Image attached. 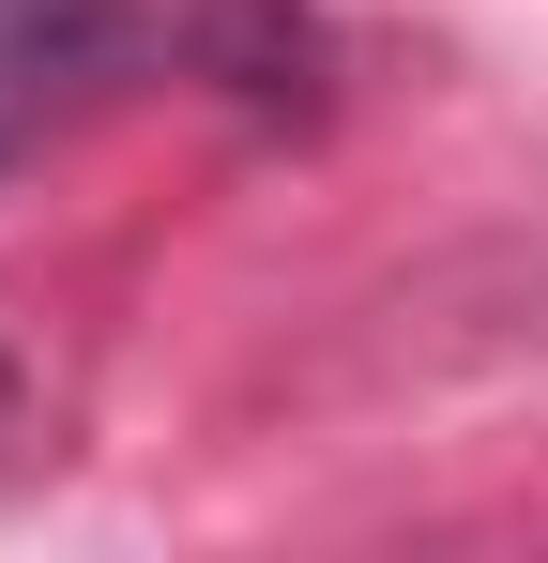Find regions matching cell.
Masks as SVG:
<instances>
[{
	"mask_svg": "<svg viewBox=\"0 0 548 563\" xmlns=\"http://www.w3.org/2000/svg\"><path fill=\"white\" fill-rule=\"evenodd\" d=\"M107 31H122V0H0V168L62 122V92L107 62Z\"/></svg>",
	"mask_w": 548,
	"mask_h": 563,
	"instance_id": "6da1fadb",
	"label": "cell"
}]
</instances>
